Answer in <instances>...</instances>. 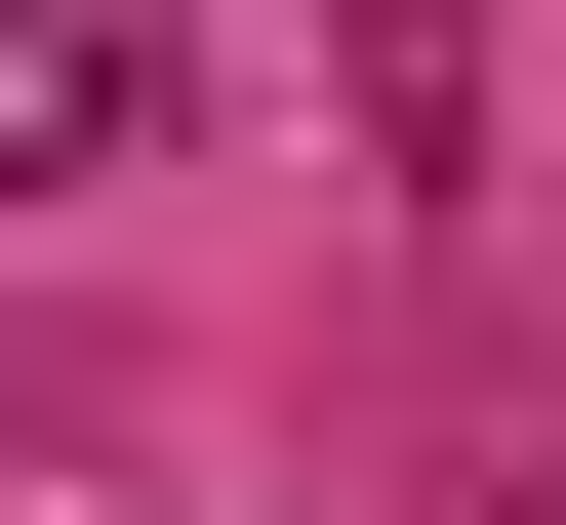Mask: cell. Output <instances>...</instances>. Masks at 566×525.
<instances>
[{
  "label": "cell",
  "mask_w": 566,
  "mask_h": 525,
  "mask_svg": "<svg viewBox=\"0 0 566 525\" xmlns=\"http://www.w3.org/2000/svg\"><path fill=\"white\" fill-rule=\"evenodd\" d=\"M163 162V0H0V202H122Z\"/></svg>",
  "instance_id": "obj_1"
}]
</instances>
